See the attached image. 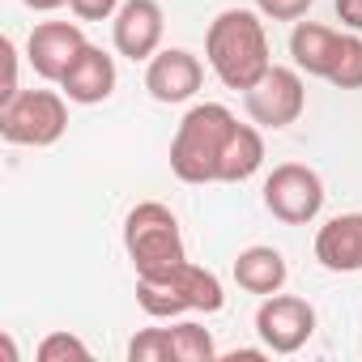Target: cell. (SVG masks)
<instances>
[{
	"mask_svg": "<svg viewBox=\"0 0 362 362\" xmlns=\"http://www.w3.org/2000/svg\"><path fill=\"white\" fill-rule=\"evenodd\" d=\"M243 107H247L252 124H260V128H290L303 115V107H307L303 77L294 69L273 64L252 90H243Z\"/></svg>",
	"mask_w": 362,
	"mask_h": 362,
	"instance_id": "obj_6",
	"label": "cell"
},
{
	"mask_svg": "<svg viewBox=\"0 0 362 362\" xmlns=\"http://www.w3.org/2000/svg\"><path fill=\"white\" fill-rule=\"evenodd\" d=\"M0 362H18V349H13V337L9 332L0 337Z\"/></svg>",
	"mask_w": 362,
	"mask_h": 362,
	"instance_id": "obj_26",
	"label": "cell"
},
{
	"mask_svg": "<svg viewBox=\"0 0 362 362\" xmlns=\"http://www.w3.org/2000/svg\"><path fill=\"white\" fill-rule=\"evenodd\" d=\"M170 341H175V362H214L218 358V345L209 337V328L184 320L170 328Z\"/></svg>",
	"mask_w": 362,
	"mask_h": 362,
	"instance_id": "obj_17",
	"label": "cell"
},
{
	"mask_svg": "<svg viewBox=\"0 0 362 362\" xmlns=\"http://www.w3.org/2000/svg\"><path fill=\"white\" fill-rule=\"evenodd\" d=\"M235 124L239 119L222 103H197L184 119H179L175 141H170V170H175V179H184V184H214L222 149H226Z\"/></svg>",
	"mask_w": 362,
	"mask_h": 362,
	"instance_id": "obj_2",
	"label": "cell"
},
{
	"mask_svg": "<svg viewBox=\"0 0 362 362\" xmlns=\"http://www.w3.org/2000/svg\"><path fill=\"white\" fill-rule=\"evenodd\" d=\"M128 362H175L170 328H145L128 341Z\"/></svg>",
	"mask_w": 362,
	"mask_h": 362,
	"instance_id": "obj_18",
	"label": "cell"
},
{
	"mask_svg": "<svg viewBox=\"0 0 362 362\" xmlns=\"http://www.w3.org/2000/svg\"><path fill=\"white\" fill-rule=\"evenodd\" d=\"M205 56H209L214 73L222 77V86H230V90H252L273 69L264 22L252 9H222L209 22Z\"/></svg>",
	"mask_w": 362,
	"mask_h": 362,
	"instance_id": "obj_1",
	"label": "cell"
},
{
	"mask_svg": "<svg viewBox=\"0 0 362 362\" xmlns=\"http://www.w3.org/2000/svg\"><path fill=\"white\" fill-rule=\"evenodd\" d=\"M328 81L337 90H362V39L358 35H345L341 39V56H337Z\"/></svg>",
	"mask_w": 362,
	"mask_h": 362,
	"instance_id": "obj_19",
	"label": "cell"
},
{
	"mask_svg": "<svg viewBox=\"0 0 362 362\" xmlns=\"http://www.w3.org/2000/svg\"><path fill=\"white\" fill-rule=\"evenodd\" d=\"M124 247H128L136 277H170L188 260L184 235H179V218L158 201H141L124 218Z\"/></svg>",
	"mask_w": 362,
	"mask_h": 362,
	"instance_id": "obj_3",
	"label": "cell"
},
{
	"mask_svg": "<svg viewBox=\"0 0 362 362\" xmlns=\"http://www.w3.org/2000/svg\"><path fill=\"white\" fill-rule=\"evenodd\" d=\"M81 47H86V35L77 22H39L30 30L26 60L43 81H64V73L81 56Z\"/></svg>",
	"mask_w": 362,
	"mask_h": 362,
	"instance_id": "obj_8",
	"label": "cell"
},
{
	"mask_svg": "<svg viewBox=\"0 0 362 362\" xmlns=\"http://www.w3.org/2000/svg\"><path fill=\"white\" fill-rule=\"evenodd\" d=\"M264 162V136L260 128L252 124H235L226 149H222V162H218V179L222 184H243V179H252Z\"/></svg>",
	"mask_w": 362,
	"mask_h": 362,
	"instance_id": "obj_15",
	"label": "cell"
},
{
	"mask_svg": "<svg viewBox=\"0 0 362 362\" xmlns=\"http://www.w3.org/2000/svg\"><path fill=\"white\" fill-rule=\"evenodd\" d=\"M315 5V0H256V9L273 22H298L307 9Z\"/></svg>",
	"mask_w": 362,
	"mask_h": 362,
	"instance_id": "obj_22",
	"label": "cell"
},
{
	"mask_svg": "<svg viewBox=\"0 0 362 362\" xmlns=\"http://www.w3.org/2000/svg\"><path fill=\"white\" fill-rule=\"evenodd\" d=\"M69 9L81 22H107L111 13H119V0H69Z\"/></svg>",
	"mask_w": 362,
	"mask_h": 362,
	"instance_id": "obj_23",
	"label": "cell"
},
{
	"mask_svg": "<svg viewBox=\"0 0 362 362\" xmlns=\"http://www.w3.org/2000/svg\"><path fill=\"white\" fill-rule=\"evenodd\" d=\"M337 18L349 30H362V0H337Z\"/></svg>",
	"mask_w": 362,
	"mask_h": 362,
	"instance_id": "obj_24",
	"label": "cell"
},
{
	"mask_svg": "<svg viewBox=\"0 0 362 362\" xmlns=\"http://www.w3.org/2000/svg\"><path fill=\"white\" fill-rule=\"evenodd\" d=\"M69 128L64 94L56 90H18L9 103H0V136L9 145H56Z\"/></svg>",
	"mask_w": 362,
	"mask_h": 362,
	"instance_id": "obj_4",
	"label": "cell"
},
{
	"mask_svg": "<svg viewBox=\"0 0 362 362\" xmlns=\"http://www.w3.org/2000/svg\"><path fill=\"white\" fill-rule=\"evenodd\" d=\"M315 260L328 273H362V214H337L315 235Z\"/></svg>",
	"mask_w": 362,
	"mask_h": 362,
	"instance_id": "obj_12",
	"label": "cell"
},
{
	"mask_svg": "<svg viewBox=\"0 0 362 362\" xmlns=\"http://www.w3.org/2000/svg\"><path fill=\"white\" fill-rule=\"evenodd\" d=\"M18 94V47L13 39H0V103Z\"/></svg>",
	"mask_w": 362,
	"mask_h": 362,
	"instance_id": "obj_21",
	"label": "cell"
},
{
	"mask_svg": "<svg viewBox=\"0 0 362 362\" xmlns=\"http://www.w3.org/2000/svg\"><path fill=\"white\" fill-rule=\"evenodd\" d=\"M35 358H39V362H90V349H86L77 337H69V332H47V337L39 341Z\"/></svg>",
	"mask_w": 362,
	"mask_h": 362,
	"instance_id": "obj_20",
	"label": "cell"
},
{
	"mask_svg": "<svg viewBox=\"0 0 362 362\" xmlns=\"http://www.w3.org/2000/svg\"><path fill=\"white\" fill-rule=\"evenodd\" d=\"M60 90H64V98H69V103H81V107L107 103V98H111V90H115V60H111L103 47L86 43V47H81V56L69 64V73H64Z\"/></svg>",
	"mask_w": 362,
	"mask_h": 362,
	"instance_id": "obj_11",
	"label": "cell"
},
{
	"mask_svg": "<svg viewBox=\"0 0 362 362\" xmlns=\"http://www.w3.org/2000/svg\"><path fill=\"white\" fill-rule=\"evenodd\" d=\"M153 281V277H149ZM170 281H175V290H179V298L188 303V311H205V315H214V311H222V303H226V294H222V281L209 273V269H201V264H192V260H184L175 273H170Z\"/></svg>",
	"mask_w": 362,
	"mask_h": 362,
	"instance_id": "obj_16",
	"label": "cell"
},
{
	"mask_svg": "<svg viewBox=\"0 0 362 362\" xmlns=\"http://www.w3.org/2000/svg\"><path fill=\"white\" fill-rule=\"evenodd\" d=\"M235 281H239L247 294H277V290L286 286V256H281L277 247L256 243V247L239 252V260H235Z\"/></svg>",
	"mask_w": 362,
	"mask_h": 362,
	"instance_id": "obj_14",
	"label": "cell"
},
{
	"mask_svg": "<svg viewBox=\"0 0 362 362\" xmlns=\"http://www.w3.org/2000/svg\"><path fill=\"white\" fill-rule=\"evenodd\" d=\"M26 9H39V13H47V9H60V5H69V0H22Z\"/></svg>",
	"mask_w": 362,
	"mask_h": 362,
	"instance_id": "obj_27",
	"label": "cell"
},
{
	"mask_svg": "<svg viewBox=\"0 0 362 362\" xmlns=\"http://www.w3.org/2000/svg\"><path fill=\"white\" fill-rule=\"evenodd\" d=\"M115 52L128 60H153L162 43V5L158 0H124L115 13Z\"/></svg>",
	"mask_w": 362,
	"mask_h": 362,
	"instance_id": "obj_10",
	"label": "cell"
},
{
	"mask_svg": "<svg viewBox=\"0 0 362 362\" xmlns=\"http://www.w3.org/2000/svg\"><path fill=\"white\" fill-rule=\"evenodd\" d=\"M256 332H260L264 349L294 354L315 332V307L307 298H294V294H264V303L256 311Z\"/></svg>",
	"mask_w": 362,
	"mask_h": 362,
	"instance_id": "obj_7",
	"label": "cell"
},
{
	"mask_svg": "<svg viewBox=\"0 0 362 362\" xmlns=\"http://www.w3.org/2000/svg\"><path fill=\"white\" fill-rule=\"evenodd\" d=\"M264 209L286 226H307L324 209V179L303 162H281L264 179Z\"/></svg>",
	"mask_w": 362,
	"mask_h": 362,
	"instance_id": "obj_5",
	"label": "cell"
},
{
	"mask_svg": "<svg viewBox=\"0 0 362 362\" xmlns=\"http://www.w3.org/2000/svg\"><path fill=\"white\" fill-rule=\"evenodd\" d=\"M264 358V349H230L226 354V362H260Z\"/></svg>",
	"mask_w": 362,
	"mask_h": 362,
	"instance_id": "obj_25",
	"label": "cell"
},
{
	"mask_svg": "<svg viewBox=\"0 0 362 362\" xmlns=\"http://www.w3.org/2000/svg\"><path fill=\"white\" fill-rule=\"evenodd\" d=\"M205 81V69L192 52L184 47H166L149 60L145 69V90L158 98V103H188Z\"/></svg>",
	"mask_w": 362,
	"mask_h": 362,
	"instance_id": "obj_9",
	"label": "cell"
},
{
	"mask_svg": "<svg viewBox=\"0 0 362 362\" xmlns=\"http://www.w3.org/2000/svg\"><path fill=\"white\" fill-rule=\"evenodd\" d=\"M341 39H345V35H337L332 26L298 22V26L290 30V56H294L298 73L328 81V73H332V64H337V56H341Z\"/></svg>",
	"mask_w": 362,
	"mask_h": 362,
	"instance_id": "obj_13",
	"label": "cell"
}]
</instances>
